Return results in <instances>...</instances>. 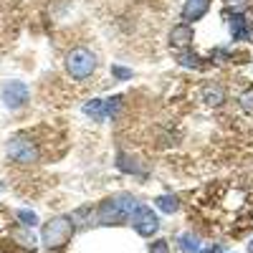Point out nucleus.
<instances>
[{
	"instance_id": "obj_1",
	"label": "nucleus",
	"mask_w": 253,
	"mask_h": 253,
	"mask_svg": "<svg viewBox=\"0 0 253 253\" xmlns=\"http://www.w3.org/2000/svg\"><path fill=\"white\" fill-rule=\"evenodd\" d=\"M137 198L129 195V193H119V195H112L107 200H101V205L96 208V220L101 225H119L124 223L126 218H132L134 208H137Z\"/></svg>"
},
{
	"instance_id": "obj_2",
	"label": "nucleus",
	"mask_w": 253,
	"mask_h": 253,
	"mask_svg": "<svg viewBox=\"0 0 253 253\" xmlns=\"http://www.w3.org/2000/svg\"><path fill=\"white\" fill-rule=\"evenodd\" d=\"M74 230H76V223L71 215H56L41 228V243H43L46 251H58L71 241Z\"/></svg>"
},
{
	"instance_id": "obj_3",
	"label": "nucleus",
	"mask_w": 253,
	"mask_h": 253,
	"mask_svg": "<svg viewBox=\"0 0 253 253\" xmlns=\"http://www.w3.org/2000/svg\"><path fill=\"white\" fill-rule=\"evenodd\" d=\"M94 71H96V56H94V51H89V48H74V51H69V56H66V74L71 79H76V81L89 79Z\"/></svg>"
},
{
	"instance_id": "obj_4",
	"label": "nucleus",
	"mask_w": 253,
	"mask_h": 253,
	"mask_svg": "<svg viewBox=\"0 0 253 253\" xmlns=\"http://www.w3.org/2000/svg\"><path fill=\"white\" fill-rule=\"evenodd\" d=\"M5 152H8V160L18 162V165H31L38 160V147L31 137L26 134H18L13 137L8 144H5Z\"/></svg>"
},
{
	"instance_id": "obj_5",
	"label": "nucleus",
	"mask_w": 253,
	"mask_h": 253,
	"mask_svg": "<svg viewBox=\"0 0 253 253\" xmlns=\"http://www.w3.org/2000/svg\"><path fill=\"white\" fill-rule=\"evenodd\" d=\"M132 228L137 230L142 238H150L152 233H157L160 218H157V213L150 205H137L134 213H132Z\"/></svg>"
},
{
	"instance_id": "obj_6",
	"label": "nucleus",
	"mask_w": 253,
	"mask_h": 253,
	"mask_svg": "<svg viewBox=\"0 0 253 253\" xmlns=\"http://www.w3.org/2000/svg\"><path fill=\"white\" fill-rule=\"evenodd\" d=\"M28 101V86L23 81H10L3 89V104L8 109H20Z\"/></svg>"
},
{
	"instance_id": "obj_7",
	"label": "nucleus",
	"mask_w": 253,
	"mask_h": 253,
	"mask_svg": "<svg viewBox=\"0 0 253 253\" xmlns=\"http://www.w3.org/2000/svg\"><path fill=\"white\" fill-rule=\"evenodd\" d=\"M193 38H195V31L193 26L187 23H180L170 31V46L175 51H190V46H193Z\"/></svg>"
},
{
	"instance_id": "obj_8",
	"label": "nucleus",
	"mask_w": 253,
	"mask_h": 253,
	"mask_svg": "<svg viewBox=\"0 0 253 253\" xmlns=\"http://www.w3.org/2000/svg\"><path fill=\"white\" fill-rule=\"evenodd\" d=\"M180 246H182L185 253H215L218 251L215 243H205L195 233H182L180 236Z\"/></svg>"
},
{
	"instance_id": "obj_9",
	"label": "nucleus",
	"mask_w": 253,
	"mask_h": 253,
	"mask_svg": "<svg viewBox=\"0 0 253 253\" xmlns=\"http://www.w3.org/2000/svg\"><path fill=\"white\" fill-rule=\"evenodd\" d=\"M210 3H213V0H187V3L182 5V20L185 23H195V20H200L210 10Z\"/></svg>"
},
{
	"instance_id": "obj_10",
	"label": "nucleus",
	"mask_w": 253,
	"mask_h": 253,
	"mask_svg": "<svg viewBox=\"0 0 253 253\" xmlns=\"http://www.w3.org/2000/svg\"><path fill=\"white\" fill-rule=\"evenodd\" d=\"M203 101L208 104V107H223L225 104V99H228V94H225V89L220 86V84H215V81H208V84H203Z\"/></svg>"
},
{
	"instance_id": "obj_11",
	"label": "nucleus",
	"mask_w": 253,
	"mask_h": 253,
	"mask_svg": "<svg viewBox=\"0 0 253 253\" xmlns=\"http://www.w3.org/2000/svg\"><path fill=\"white\" fill-rule=\"evenodd\" d=\"M230 36H233V41H248L251 38V23H248L246 13L230 15Z\"/></svg>"
},
{
	"instance_id": "obj_12",
	"label": "nucleus",
	"mask_w": 253,
	"mask_h": 253,
	"mask_svg": "<svg viewBox=\"0 0 253 253\" xmlns=\"http://www.w3.org/2000/svg\"><path fill=\"white\" fill-rule=\"evenodd\" d=\"M155 205H157L160 213H167V215H172V213H177V210H180V200H177L172 193L157 195V198H155Z\"/></svg>"
},
{
	"instance_id": "obj_13",
	"label": "nucleus",
	"mask_w": 253,
	"mask_h": 253,
	"mask_svg": "<svg viewBox=\"0 0 253 253\" xmlns=\"http://www.w3.org/2000/svg\"><path fill=\"white\" fill-rule=\"evenodd\" d=\"M84 112H86L91 119L101 122V119H107V109H104V99H91L84 104Z\"/></svg>"
},
{
	"instance_id": "obj_14",
	"label": "nucleus",
	"mask_w": 253,
	"mask_h": 253,
	"mask_svg": "<svg viewBox=\"0 0 253 253\" xmlns=\"http://www.w3.org/2000/svg\"><path fill=\"white\" fill-rule=\"evenodd\" d=\"M177 63H180V66H185V69H198L200 66V58L193 51H177Z\"/></svg>"
},
{
	"instance_id": "obj_15",
	"label": "nucleus",
	"mask_w": 253,
	"mask_h": 253,
	"mask_svg": "<svg viewBox=\"0 0 253 253\" xmlns=\"http://www.w3.org/2000/svg\"><path fill=\"white\" fill-rule=\"evenodd\" d=\"M104 109H107V117H117L122 109V96H112L104 101Z\"/></svg>"
},
{
	"instance_id": "obj_16",
	"label": "nucleus",
	"mask_w": 253,
	"mask_h": 253,
	"mask_svg": "<svg viewBox=\"0 0 253 253\" xmlns=\"http://www.w3.org/2000/svg\"><path fill=\"white\" fill-rule=\"evenodd\" d=\"M18 218L23 220L28 228H33V225H38V215L36 213H31V210H18Z\"/></svg>"
},
{
	"instance_id": "obj_17",
	"label": "nucleus",
	"mask_w": 253,
	"mask_h": 253,
	"mask_svg": "<svg viewBox=\"0 0 253 253\" xmlns=\"http://www.w3.org/2000/svg\"><path fill=\"white\" fill-rule=\"evenodd\" d=\"M112 74H114L117 79H122V81L132 79V71H129V69H124V66H112Z\"/></svg>"
},
{
	"instance_id": "obj_18",
	"label": "nucleus",
	"mask_w": 253,
	"mask_h": 253,
	"mask_svg": "<svg viewBox=\"0 0 253 253\" xmlns=\"http://www.w3.org/2000/svg\"><path fill=\"white\" fill-rule=\"evenodd\" d=\"M150 253H170V246H167V241H155Z\"/></svg>"
},
{
	"instance_id": "obj_19",
	"label": "nucleus",
	"mask_w": 253,
	"mask_h": 253,
	"mask_svg": "<svg viewBox=\"0 0 253 253\" xmlns=\"http://www.w3.org/2000/svg\"><path fill=\"white\" fill-rule=\"evenodd\" d=\"M241 104H243V109H246V112H253V91H248V94H243V99H241Z\"/></svg>"
},
{
	"instance_id": "obj_20",
	"label": "nucleus",
	"mask_w": 253,
	"mask_h": 253,
	"mask_svg": "<svg viewBox=\"0 0 253 253\" xmlns=\"http://www.w3.org/2000/svg\"><path fill=\"white\" fill-rule=\"evenodd\" d=\"M248 253H253V241H251V243H248Z\"/></svg>"
}]
</instances>
